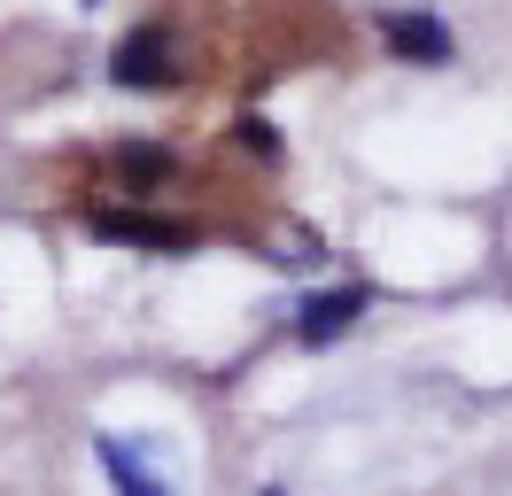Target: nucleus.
Returning <instances> with one entry per match:
<instances>
[{
	"label": "nucleus",
	"mask_w": 512,
	"mask_h": 496,
	"mask_svg": "<svg viewBox=\"0 0 512 496\" xmlns=\"http://www.w3.org/2000/svg\"><path fill=\"white\" fill-rule=\"evenodd\" d=\"M357 318H365V287H326V295H303V310H295V341L303 349H334V341L350 334Z\"/></svg>",
	"instance_id": "nucleus-1"
},
{
	"label": "nucleus",
	"mask_w": 512,
	"mask_h": 496,
	"mask_svg": "<svg viewBox=\"0 0 512 496\" xmlns=\"http://www.w3.org/2000/svg\"><path fill=\"white\" fill-rule=\"evenodd\" d=\"M94 465L109 473V489H117V496H179L156 473V458H148L140 442H125V434H94Z\"/></svg>",
	"instance_id": "nucleus-2"
},
{
	"label": "nucleus",
	"mask_w": 512,
	"mask_h": 496,
	"mask_svg": "<svg viewBox=\"0 0 512 496\" xmlns=\"http://www.w3.org/2000/svg\"><path fill=\"white\" fill-rule=\"evenodd\" d=\"M101 241H125V248H156V256H194V233L171 225V217H140V210H101L94 217Z\"/></svg>",
	"instance_id": "nucleus-3"
},
{
	"label": "nucleus",
	"mask_w": 512,
	"mask_h": 496,
	"mask_svg": "<svg viewBox=\"0 0 512 496\" xmlns=\"http://www.w3.org/2000/svg\"><path fill=\"white\" fill-rule=\"evenodd\" d=\"M388 47H396V62H419V70H435V62H450V24L443 16H427V8H404V16H388Z\"/></svg>",
	"instance_id": "nucleus-4"
},
{
	"label": "nucleus",
	"mask_w": 512,
	"mask_h": 496,
	"mask_svg": "<svg viewBox=\"0 0 512 496\" xmlns=\"http://www.w3.org/2000/svg\"><path fill=\"white\" fill-rule=\"evenodd\" d=\"M109 78L117 86H171L179 78V62H171V31H132L125 47H117V62H109Z\"/></svg>",
	"instance_id": "nucleus-5"
},
{
	"label": "nucleus",
	"mask_w": 512,
	"mask_h": 496,
	"mask_svg": "<svg viewBox=\"0 0 512 496\" xmlns=\"http://www.w3.org/2000/svg\"><path fill=\"white\" fill-rule=\"evenodd\" d=\"M117 171H125V179H163L171 155H163V148H125V155H117Z\"/></svg>",
	"instance_id": "nucleus-6"
},
{
	"label": "nucleus",
	"mask_w": 512,
	"mask_h": 496,
	"mask_svg": "<svg viewBox=\"0 0 512 496\" xmlns=\"http://www.w3.org/2000/svg\"><path fill=\"white\" fill-rule=\"evenodd\" d=\"M241 148H256V155H280V132H272V117H241Z\"/></svg>",
	"instance_id": "nucleus-7"
},
{
	"label": "nucleus",
	"mask_w": 512,
	"mask_h": 496,
	"mask_svg": "<svg viewBox=\"0 0 512 496\" xmlns=\"http://www.w3.org/2000/svg\"><path fill=\"white\" fill-rule=\"evenodd\" d=\"M256 496H288V489H256Z\"/></svg>",
	"instance_id": "nucleus-8"
}]
</instances>
